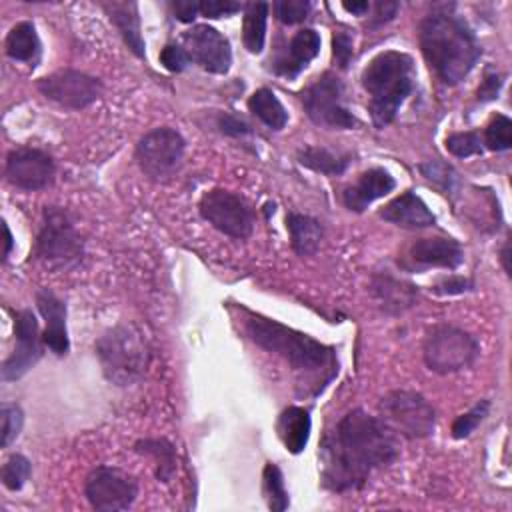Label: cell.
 <instances>
[{"mask_svg":"<svg viewBox=\"0 0 512 512\" xmlns=\"http://www.w3.org/2000/svg\"><path fill=\"white\" fill-rule=\"evenodd\" d=\"M482 144L492 152H504L512 146V120L504 114H496L482 136Z\"/></svg>","mask_w":512,"mask_h":512,"instance_id":"1f68e13d","label":"cell"},{"mask_svg":"<svg viewBox=\"0 0 512 512\" xmlns=\"http://www.w3.org/2000/svg\"><path fill=\"white\" fill-rule=\"evenodd\" d=\"M300 100L306 116L316 126L330 130H348L358 126V118L344 102V84L332 72H324L314 84L302 90Z\"/></svg>","mask_w":512,"mask_h":512,"instance_id":"9c48e42d","label":"cell"},{"mask_svg":"<svg viewBox=\"0 0 512 512\" xmlns=\"http://www.w3.org/2000/svg\"><path fill=\"white\" fill-rule=\"evenodd\" d=\"M14 336L16 346L2 364V380L12 382L22 378L44 354L38 320L32 310H18L14 314Z\"/></svg>","mask_w":512,"mask_h":512,"instance_id":"2e32d148","label":"cell"},{"mask_svg":"<svg viewBox=\"0 0 512 512\" xmlns=\"http://www.w3.org/2000/svg\"><path fill=\"white\" fill-rule=\"evenodd\" d=\"M180 46L190 60L212 74H226L232 66V48L228 38L208 24H196L180 38Z\"/></svg>","mask_w":512,"mask_h":512,"instance_id":"5bb4252c","label":"cell"},{"mask_svg":"<svg viewBox=\"0 0 512 512\" xmlns=\"http://www.w3.org/2000/svg\"><path fill=\"white\" fill-rule=\"evenodd\" d=\"M310 412L302 406H288L280 412L276 422L278 438L282 440L284 448L292 454H300L310 438Z\"/></svg>","mask_w":512,"mask_h":512,"instance_id":"cb8c5ba5","label":"cell"},{"mask_svg":"<svg viewBox=\"0 0 512 512\" xmlns=\"http://www.w3.org/2000/svg\"><path fill=\"white\" fill-rule=\"evenodd\" d=\"M84 256V240L68 210L46 206L34 244V258L50 268L76 266Z\"/></svg>","mask_w":512,"mask_h":512,"instance_id":"8992f818","label":"cell"},{"mask_svg":"<svg viewBox=\"0 0 512 512\" xmlns=\"http://www.w3.org/2000/svg\"><path fill=\"white\" fill-rule=\"evenodd\" d=\"M342 6H344V10H348L356 16H364L366 12H370V2H364V0L362 2H344Z\"/></svg>","mask_w":512,"mask_h":512,"instance_id":"7dc6e473","label":"cell"},{"mask_svg":"<svg viewBox=\"0 0 512 512\" xmlns=\"http://www.w3.org/2000/svg\"><path fill=\"white\" fill-rule=\"evenodd\" d=\"M380 420L404 438H428L436 428L434 406L414 390H392L382 396Z\"/></svg>","mask_w":512,"mask_h":512,"instance_id":"ba28073f","label":"cell"},{"mask_svg":"<svg viewBox=\"0 0 512 512\" xmlns=\"http://www.w3.org/2000/svg\"><path fill=\"white\" fill-rule=\"evenodd\" d=\"M36 306L46 320V330L42 334L44 346H48L56 356H64L70 350L68 330H66V304L48 288L36 292Z\"/></svg>","mask_w":512,"mask_h":512,"instance_id":"d6986e66","label":"cell"},{"mask_svg":"<svg viewBox=\"0 0 512 512\" xmlns=\"http://www.w3.org/2000/svg\"><path fill=\"white\" fill-rule=\"evenodd\" d=\"M320 52V34L314 28L298 30L288 46L286 52L274 62V72L284 78L298 76Z\"/></svg>","mask_w":512,"mask_h":512,"instance_id":"ffe728a7","label":"cell"},{"mask_svg":"<svg viewBox=\"0 0 512 512\" xmlns=\"http://www.w3.org/2000/svg\"><path fill=\"white\" fill-rule=\"evenodd\" d=\"M84 494L92 508L104 512L126 510L138 496V480L116 466H96L84 484Z\"/></svg>","mask_w":512,"mask_h":512,"instance_id":"7c38bea8","label":"cell"},{"mask_svg":"<svg viewBox=\"0 0 512 512\" xmlns=\"http://www.w3.org/2000/svg\"><path fill=\"white\" fill-rule=\"evenodd\" d=\"M4 48H6L8 58L18 60V62H30L32 66H36V62L40 60V52H42L36 26L28 20L14 24L6 36Z\"/></svg>","mask_w":512,"mask_h":512,"instance_id":"484cf974","label":"cell"},{"mask_svg":"<svg viewBox=\"0 0 512 512\" xmlns=\"http://www.w3.org/2000/svg\"><path fill=\"white\" fill-rule=\"evenodd\" d=\"M418 168H420L422 176L426 180H430L432 184H436L444 194L454 192L456 182H458V174L450 164L440 162V160H428V162H422Z\"/></svg>","mask_w":512,"mask_h":512,"instance_id":"836d02e7","label":"cell"},{"mask_svg":"<svg viewBox=\"0 0 512 512\" xmlns=\"http://www.w3.org/2000/svg\"><path fill=\"white\" fill-rule=\"evenodd\" d=\"M262 480H264V496H266L268 508L272 512L286 510L290 506V498H288V492H286V486H284L282 470L274 462H268L264 466Z\"/></svg>","mask_w":512,"mask_h":512,"instance_id":"4dcf8cb0","label":"cell"},{"mask_svg":"<svg viewBox=\"0 0 512 512\" xmlns=\"http://www.w3.org/2000/svg\"><path fill=\"white\" fill-rule=\"evenodd\" d=\"M218 128H220V132H222V134H226V136H234V138H238V136H246V134H250V132H252V128H250V124H248L246 120H242L240 116L230 114V112L220 114V118H218Z\"/></svg>","mask_w":512,"mask_h":512,"instance_id":"ee69618b","label":"cell"},{"mask_svg":"<svg viewBox=\"0 0 512 512\" xmlns=\"http://www.w3.org/2000/svg\"><path fill=\"white\" fill-rule=\"evenodd\" d=\"M4 234H6V248H4V260L10 256V250H12V234H10V228L4 224Z\"/></svg>","mask_w":512,"mask_h":512,"instance_id":"681fc988","label":"cell"},{"mask_svg":"<svg viewBox=\"0 0 512 512\" xmlns=\"http://www.w3.org/2000/svg\"><path fill=\"white\" fill-rule=\"evenodd\" d=\"M36 88L50 102H56L70 110H82L90 106L104 92L102 80L80 70H60L44 76L38 80Z\"/></svg>","mask_w":512,"mask_h":512,"instance_id":"4fadbf2b","label":"cell"},{"mask_svg":"<svg viewBox=\"0 0 512 512\" xmlns=\"http://www.w3.org/2000/svg\"><path fill=\"white\" fill-rule=\"evenodd\" d=\"M490 412V400H480L476 402L468 412L460 414L454 422H452V438L456 440H464L468 438L488 416Z\"/></svg>","mask_w":512,"mask_h":512,"instance_id":"d6a6232c","label":"cell"},{"mask_svg":"<svg viewBox=\"0 0 512 512\" xmlns=\"http://www.w3.org/2000/svg\"><path fill=\"white\" fill-rule=\"evenodd\" d=\"M186 142L182 134L170 126H160L146 132L136 144V162L152 180L168 178L182 162Z\"/></svg>","mask_w":512,"mask_h":512,"instance_id":"8fae6325","label":"cell"},{"mask_svg":"<svg viewBox=\"0 0 512 512\" xmlns=\"http://www.w3.org/2000/svg\"><path fill=\"white\" fill-rule=\"evenodd\" d=\"M160 62L170 72H182L192 62L188 52L180 44H166L160 52Z\"/></svg>","mask_w":512,"mask_h":512,"instance_id":"f35d334b","label":"cell"},{"mask_svg":"<svg viewBox=\"0 0 512 512\" xmlns=\"http://www.w3.org/2000/svg\"><path fill=\"white\" fill-rule=\"evenodd\" d=\"M138 454H148L158 462L156 478L160 482H170L176 472V448L166 438H146L134 444Z\"/></svg>","mask_w":512,"mask_h":512,"instance_id":"f546056e","label":"cell"},{"mask_svg":"<svg viewBox=\"0 0 512 512\" xmlns=\"http://www.w3.org/2000/svg\"><path fill=\"white\" fill-rule=\"evenodd\" d=\"M400 456L398 436L362 408L346 412L320 446L322 484L332 492L360 490L370 474Z\"/></svg>","mask_w":512,"mask_h":512,"instance_id":"6da1fadb","label":"cell"},{"mask_svg":"<svg viewBox=\"0 0 512 512\" xmlns=\"http://www.w3.org/2000/svg\"><path fill=\"white\" fill-rule=\"evenodd\" d=\"M268 10H270V4L266 2H250L244 6L242 40L250 54H260L264 48Z\"/></svg>","mask_w":512,"mask_h":512,"instance_id":"83f0119b","label":"cell"},{"mask_svg":"<svg viewBox=\"0 0 512 512\" xmlns=\"http://www.w3.org/2000/svg\"><path fill=\"white\" fill-rule=\"evenodd\" d=\"M396 188L394 176L384 168L364 170L354 184L346 186L342 192V202L350 212H364L374 200L390 194Z\"/></svg>","mask_w":512,"mask_h":512,"instance_id":"ac0fdd59","label":"cell"},{"mask_svg":"<svg viewBox=\"0 0 512 512\" xmlns=\"http://www.w3.org/2000/svg\"><path fill=\"white\" fill-rule=\"evenodd\" d=\"M370 292L380 304V308L388 314H402L404 310L412 308L418 300L416 286L398 280L390 274H378L372 278Z\"/></svg>","mask_w":512,"mask_h":512,"instance_id":"7402d4cb","label":"cell"},{"mask_svg":"<svg viewBox=\"0 0 512 512\" xmlns=\"http://www.w3.org/2000/svg\"><path fill=\"white\" fill-rule=\"evenodd\" d=\"M244 6L232 0H204L200 2V14L206 18H226L240 12Z\"/></svg>","mask_w":512,"mask_h":512,"instance_id":"ab89813d","label":"cell"},{"mask_svg":"<svg viewBox=\"0 0 512 512\" xmlns=\"http://www.w3.org/2000/svg\"><path fill=\"white\" fill-rule=\"evenodd\" d=\"M248 110L272 130H282L288 122V112L284 104L278 100V96L270 88H258L248 98Z\"/></svg>","mask_w":512,"mask_h":512,"instance_id":"4316f807","label":"cell"},{"mask_svg":"<svg viewBox=\"0 0 512 512\" xmlns=\"http://www.w3.org/2000/svg\"><path fill=\"white\" fill-rule=\"evenodd\" d=\"M410 266L416 270L422 268H446L454 270L464 262V250L458 240L434 236L420 238L408 248Z\"/></svg>","mask_w":512,"mask_h":512,"instance_id":"e0dca14e","label":"cell"},{"mask_svg":"<svg viewBox=\"0 0 512 512\" xmlns=\"http://www.w3.org/2000/svg\"><path fill=\"white\" fill-rule=\"evenodd\" d=\"M0 412H2V448H8L22 430L24 412L14 402H4Z\"/></svg>","mask_w":512,"mask_h":512,"instance_id":"74e56055","label":"cell"},{"mask_svg":"<svg viewBox=\"0 0 512 512\" xmlns=\"http://www.w3.org/2000/svg\"><path fill=\"white\" fill-rule=\"evenodd\" d=\"M374 16H372V26H378V24H384L388 20H392L398 12V4L396 2H376L374 6Z\"/></svg>","mask_w":512,"mask_h":512,"instance_id":"bcb514c9","label":"cell"},{"mask_svg":"<svg viewBox=\"0 0 512 512\" xmlns=\"http://www.w3.org/2000/svg\"><path fill=\"white\" fill-rule=\"evenodd\" d=\"M504 86V74H496V72H490L484 76V80L480 82L478 90H476V100L478 102H490V100H496L500 90Z\"/></svg>","mask_w":512,"mask_h":512,"instance_id":"7bdbcfd3","label":"cell"},{"mask_svg":"<svg viewBox=\"0 0 512 512\" xmlns=\"http://www.w3.org/2000/svg\"><path fill=\"white\" fill-rule=\"evenodd\" d=\"M200 216L212 224L216 230L230 238L244 240L254 230V210L252 206L238 194L224 190V188H212L208 190L198 204Z\"/></svg>","mask_w":512,"mask_h":512,"instance_id":"30bf717a","label":"cell"},{"mask_svg":"<svg viewBox=\"0 0 512 512\" xmlns=\"http://www.w3.org/2000/svg\"><path fill=\"white\" fill-rule=\"evenodd\" d=\"M500 262H502V268H504L506 276H510L512 274L510 272V240H506L502 250H500Z\"/></svg>","mask_w":512,"mask_h":512,"instance_id":"c3c4849f","label":"cell"},{"mask_svg":"<svg viewBox=\"0 0 512 512\" xmlns=\"http://www.w3.org/2000/svg\"><path fill=\"white\" fill-rule=\"evenodd\" d=\"M352 54H354V48H352L350 34H346L342 30L336 32L332 38V56H334V62L338 64V68H346Z\"/></svg>","mask_w":512,"mask_h":512,"instance_id":"60d3db41","label":"cell"},{"mask_svg":"<svg viewBox=\"0 0 512 512\" xmlns=\"http://www.w3.org/2000/svg\"><path fill=\"white\" fill-rule=\"evenodd\" d=\"M30 474H32L30 460L26 456H22V454H12L4 462V466H2V484L8 490L16 492V490H20L28 482Z\"/></svg>","mask_w":512,"mask_h":512,"instance_id":"e575fe53","label":"cell"},{"mask_svg":"<svg viewBox=\"0 0 512 512\" xmlns=\"http://www.w3.org/2000/svg\"><path fill=\"white\" fill-rule=\"evenodd\" d=\"M102 8L106 10L110 22L118 28L126 46L138 56L146 58L144 38L140 34V14L136 2H104Z\"/></svg>","mask_w":512,"mask_h":512,"instance_id":"603a6c76","label":"cell"},{"mask_svg":"<svg viewBox=\"0 0 512 512\" xmlns=\"http://www.w3.org/2000/svg\"><path fill=\"white\" fill-rule=\"evenodd\" d=\"M296 158L304 168L326 176H340L350 162L348 156L334 154L322 146H304L296 152Z\"/></svg>","mask_w":512,"mask_h":512,"instance_id":"f1b7e54d","label":"cell"},{"mask_svg":"<svg viewBox=\"0 0 512 512\" xmlns=\"http://www.w3.org/2000/svg\"><path fill=\"white\" fill-rule=\"evenodd\" d=\"M426 366L436 374H454L470 368L478 354V340L452 324H436L426 332L422 346Z\"/></svg>","mask_w":512,"mask_h":512,"instance_id":"52a82bcc","label":"cell"},{"mask_svg":"<svg viewBox=\"0 0 512 512\" xmlns=\"http://www.w3.org/2000/svg\"><path fill=\"white\" fill-rule=\"evenodd\" d=\"M286 228L290 232V244L292 250L298 256H312L318 252L322 238H324V226L320 220L300 214V212H288L286 214Z\"/></svg>","mask_w":512,"mask_h":512,"instance_id":"d4e9b609","label":"cell"},{"mask_svg":"<svg viewBox=\"0 0 512 512\" xmlns=\"http://www.w3.org/2000/svg\"><path fill=\"white\" fill-rule=\"evenodd\" d=\"M362 86L368 92V112L376 128L394 122L400 106L414 90L416 70L410 54L384 50L362 70Z\"/></svg>","mask_w":512,"mask_h":512,"instance_id":"277c9868","label":"cell"},{"mask_svg":"<svg viewBox=\"0 0 512 512\" xmlns=\"http://www.w3.org/2000/svg\"><path fill=\"white\" fill-rule=\"evenodd\" d=\"M272 10L276 14V18L282 24H298L304 22L312 10V2L310 0H276L272 4Z\"/></svg>","mask_w":512,"mask_h":512,"instance_id":"8d00e7d4","label":"cell"},{"mask_svg":"<svg viewBox=\"0 0 512 512\" xmlns=\"http://www.w3.org/2000/svg\"><path fill=\"white\" fill-rule=\"evenodd\" d=\"M170 10H172L174 18H178L180 22H192L196 18V14H200V2L176 0V2H170Z\"/></svg>","mask_w":512,"mask_h":512,"instance_id":"f6af8a7d","label":"cell"},{"mask_svg":"<svg viewBox=\"0 0 512 512\" xmlns=\"http://www.w3.org/2000/svg\"><path fill=\"white\" fill-rule=\"evenodd\" d=\"M56 174V164L50 154L38 148H14L6 156L4 176L20 190H42L52 184Z\"/></svg>","mask_w":512,"mask_h":512,"instance_id":"9a60e30c","label":"cell"},{"mask_svg":"<svg viewBox=\"0 0 512 512\" xmlns=\"http://www.w3.org/2000/svg\"><path fill=\"white\" fill-rule=\"evenodd\" d=\"M104 378L114 386L136 384L148 370L150 344L136 324H118L94 344Z\"/></svg>","mask_w":512,"mask_h":512,"instance_id":"5b68a950","label":"cell"},{"mask_svg":"<svg viewBox=\"0 0 512 512\" xmlns=\"http://www.w3.org/2000/svg\"><path fill=\"white\" fill-rule=\"evenodd\" d=\"M470 290H474V282L464 276H448V278H442L434 286V292L442 294V296H456V294H464Z\"/></svg>","mask_w":512,"mask_h":512,"instance_id":"b9f144b4","label":"cell"},{"mask_svg":"<svg viewBox=\"0 0 512 512\" xmlns=\"http://www.w3.org/2000/svg\"><path fill=\"white\" fill-rule=\"evenodd\" d=\"M446 150L456 158H470L474 154H482L484 144L478 132H454L446 136Z\"/></svg>","mask_w":512,"mask_h":512,"instance_id":"d590c367","label":"cell"},{"mask_svg":"<svg viewBox=\"0 0 512 512\" xmlns=\"http://www.w3.org/2000/svg\"><path fill=\"white\" fill-rule=\"evenodd\" d=\"M378 214L386 222L402 228H426L434 226L436 222V216L430 212L426 202L412 190H406L390 200Z\"/></svg>","mask_w":512,"mask_h":512,"instance_id":"44dd1931","label":"cell"},{"mask_svg":"<svg viewBox=\"0 0 512 512\" xmlns=\"http://www.w3.org/2000/svg\"><path fill=\"white\" fill-rule=\"evenodd\" d=\"M244 328L254 344L282 356L300 376V384L312 386V396L320 394L338 374L336 350L300 330L260 314H248Z\"/></svg>","mask_w":512,"mask_h":512,"instance_id":"7a4b0ae2","label":"cell"},{"mask_svg":"<svg viewBox=\"0 0 512 512\" xmlns=\"http://www.w3.org/2000/svg\"><path fill=\"white\" fill-rule=\"evenodd\" d=\"M418 42L430 70L446 86L460 84L482 56L472 28L452 12H432L418 28Z\"/></svg>","mask_w":512,"mask_h":512,"instance_id":"3957f363","label":"cell"}]
</instances>
